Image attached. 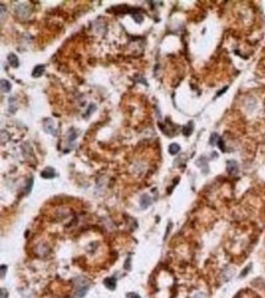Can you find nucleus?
Here are the masks:
<instances>
[{
  "mask_svg": "<svg viewBox=\"0 0 265 298\" xmlns=\"http://www.w3.org/2000/svg\"><path fill=\"white\" fill-rule=\"evenodd\" d=\"M89 285L83 279H76V287H75V293L73 296L76 298H82L87 293Z\"/></svg>",
  "mask_w": 265,
  "mask_h": 298,
  "instance_id": "f257e3e1",
  "label": "nucleus"
},
{
  "mask_svg": "<svg viewBox=\"0 0 265 298\" xmlns=\"http://www.w3.org/2000/svg\"><path fill=\"white\" fill-rule=\"evenodd\" d=\"M44 127H45V129H47L49 133L56 134V129L54 128V122H53L50 119H45V120H44Z\"/></svg>",
  "mask_w": 265,
  "mask_h": 298,
  "instance_id": "f03ea898",
  "label": "nucleus"
},
{
  "mask_svg": "<svg viewBox=\"0 0 265 298\" xmlns=\"http://www.w3.org/2000/svg\"><path fill=\"white\" fill-rule=\"evenodd\" d=\"M227 170L231 173H236L238 171V164L235 160H228L227 161Z\"/></svg>",
  "mask_w": 265,
  "mask_h": 298,
  "instance_id": "7ed1b4c3",
  "label": "nucleus"
},
{
  "mask_svg": "<svg viewBox=\"0 0 265 298\" xmlns=\"http://www.w3.org/2000/svg\"><path fill=\"white\" fill-rule=\"evenodd\" d=\"M150 204H152V198H150L148 194H143V196H142V200H140V207H142L143 209H147Z\"/></svg>",
  "mask_w": 265,
  "mask_h": 298,
  "instance_id": "20e7f679",
  "label": "nucleus"
},
{
  "mask_svg": "<svg viewBox=\"0 0 265 298\" xmlns=\"http://www.w3.org/2000/svg\"><path fill=\"white\" fill-rule=\"evenodd\" d=\"M44 71H45V65H37V66L34 67V70H33L32 76H33V77H41L43 73H44Z\"/></svg>",
  "mask_w": 265,
  "mask_h": 298,
  "instance_id": "39448f33",
  "label": "nucleus"
},
{
  "mask_svg": "<svg viewBox=\"0 0 265 298\" xmlns=\"http://www.w3.org/2000/svg\"><path fill=\"white\" fill-rule=\"evenodd\" d=\"M42 177H44V178H53V177H55V171H54V169H52V168L44 169L42 172Z\"/></svg>",
  "mask_w": 265,
  "mask_h": 298,
  "instance_id": "423d86ee",
  "label": "nucleus"
},
{
  "mask_svg": "<svg viewBox=\"0 0 265 298\" xmlns=\"http://www.w3.org/2000/svg\"><path fill=\"white\" fill-rule=\"evenodd\" d=\"M11 90V83L6 80H1V92L2 93H9Z\"/></svg>",
  "mask_w": 265,
  "mask_h": 298,
  "instance_id": "0eeeda50",
  "label": "nucleus"
},
{
  "mask_svg": "<svg viewBox=\"0 0 265 298\" xmlns=\"http://www.w3.org/2000/svg\"><path fill=\"white\" fill-rule=\"evenodd\" d=\"M7 61H9V64L12 67H17L18 66V59H17V56L15 54H9L7 55Z\"/></svg>",
  "mask_w": 265,
  "mask_h": 298,
  "instance_id": "6e6552de",
  "label": "nucleus"
},
{
  "mask_svg": "<svg viewBox=\"0 0 265 298\" xmlns=\"http://www.w3.org/2000/svg\"><path fill=\"white\" fill-rule=\"evenodd\" d=\"M104 285L109 288V290H114L115 288V286H116V281H115V279L114 277H108V279H105L104 280Z\"/></svg>",
  "mask_w": 265,
  "mask_h": 298,
  "instance_id": "1a4fd4ad",
  "label": "nucleus"
},
{
  "mask_svg": "<svg viewBox=\"0 0 265 298\" xmlns=\"http://www.w3.org/2000/svg\"><path fill=\"white\" fill-rule=\"evenodd\" d=\"M180 150H181V147H180L177 143H172V144H170V147H169V152H170V154H172V155L177 154Z\"/></svg>",
  "mask_w": 265,
  "mask_h": 298,
  "instance_id": "9d476101",
  "label": "nucleus"
},
{
  "mask_svg": "<svg viewBox=\"0 0 265 298\" xmlns=\"http://www.w3.org/2000/svg\"><path fill=\"white\" fill-rule=\"evenodd\" d=\"M192 131H193V122L189 121V122L183 127V134H184V136H189V134L192 133Z\"/></svg>",
  "mask_w": 265,
  "mask_h": 298,
  "instance_id": "9b49d317",
  "label": "nucleus"
},
{
  "mask_svg": "<svg viewBox=\"0 0 265 298\" xmlns=\"http://www.w3.org/2000/svg\"><path fill=\"white\" fill-rule=\"evenodd\" d=\"M132 16H133V18H135L136 23H140V22L143 21V15H140V14H133Z\"/></svg>",
  "mask_w": 265,
  "mask_h": 298,
  "instance_id": "f8f14e48",
  "label": "nucleus"
},
{
  "mask_svg": "<svg viewBox=\"0 0 265 298\" xmlns=\"http://www.w3.org/2000/svg\"><path fill=\"white\" fill-rule=\"evenodd\" d=\"M219 138H220V137H219V134H218V133H213V134H211V137H210V143H211V144H214V143H215V141H216V139H219Z\"/></svg>",
  "mask_w": 265,
  "mask_h": 298,
  "instance_id": "ddd939ff",
  "label": "nucleus"
},
{
  "mask_svg": "<svg viewBox=\"0 0 265 298\" xmlns=\"http://www.w3.org/2000/svg\"><path fill=\"white\" fill-rule=\"evenodd\" d=\"M218 144H219V147H220V149L223 150V152H225L226 149H225V145H223V139L221 138H219L218 139Z\"/></svg>",
  "mask_w": 265,
  "mask_h": 298,
  "instance_id": "4468645a",
  "label": "nucleus"
},
{
  "mask_svg": "<svg viewBox=\"0 0 265 298\" xmlns=\"http://www.w3.org/2000/svg\"><path fill=\"white\" fill-rule=\"evenodd\" d=\"M32 185H33V180L31 178V180H29V182H28L27 188H26V189H27V192H26V193H29V191H31V188H32Z\"/></svg>",
  "mask_w": 265,
  "mask_h": 298,
  "instance_id": "2eb2a0df",
  "label": "nucleus"
},
{
  "mask_svg": "<svg viewBox=\"0 0 265 298\" xmlns=\"http://www.w3.org/2000/svg\"><path fill=\"white\" fill-rule=\"evenodd\" d=\"M5 270H6V266H5V265H1V279L5 277Z\"/></svg>",
  "mask_w": 265,
  "mask_h": 298,
  "instance_id": "dca6fc26",
  "label": "nucleus"
},
{
  "mask_svg": "<svg viewBox=\"0 0 265 298\" xmlns=\"http://www.w3.org/2000/svg\"><path fill=\"white\" fill-rule=\"evenodd\" d=\"M6 297H7V292H6L5 288L2 287V288H1V298H6Z\"/></svg>",
  "mask_w": 265,
  "mask_h": 298,
  "instance_id": "f3484780",
  "label": "nucleus"
},
{
  "mask_svg": "<svg viewBox=\"0 0 265 298\" xmlns=\"http://www.w3.org/2000/svg\"><path fill=\"white\" fill-rule=\"evenodd\" d=\"M227 88H228V87H225V88H223L221 90H219V92H218V94H216V97H220L221 94H223V92H226V90H227Z\"/></svg>",
  "mask_w": 265,
  "mask_h": 298,
  "instance_id": "a211bd4d",
  "label": "nucleus"
},
{
  "mask_svg": "<svg viewBox=\"0 0 265 298\" xmlns=\"http://www.w3.org/2000/svg\"><path fill=\"white\" fill-rule=\"evenodd\" d=\"M251 266H252V265H248V266H247V268L244 269V271H242V274H241V276H244V275H246V274H247V272H248V271L251 270Z\"/></svg>",
  "mask_w": 265,
  "mask_h": 298,
  "instance_id": "6ab92c4d",
  "label": "nucleus"
},
{
  "mask_svg": "<svg viewBox=\"0 0 265 298\" xmlns=\"http://www.w3.org/2000/svg\"><path fill=\"white\" fill-rule=\"evenodd\" d=\"M127 297H128V298H140V296L137 295V293H128V295H127Z\"/></svg>",
  "mask_w": 265,
  "mask_h": 298,
  "instance_id": "aec40b11",
  "label": "nucleus"
},
{
  "mask_svg": "<svg viewBox=\"0 0 265 298\" xmlns=\"http://www.w3.org/2000/svg\"><path fill=\"white\" fill-rule=\"evenodd\" d=\"M205 296H204V293H197V295H194L193 297H191V298H204Z\"/></svg>",
  "mask_w": 265,
  "mask_h": 298,
  "instance_id": "412c9836",
  "label": "nucleus"
},
{
  "mask_svg": "<svg viewBox=\"0 0 265 298\" xmlns=\"http://www.w3.org/2000/svg\"><path fill=\"white\" fill-rule=\"evenodd\" d=\"M130 261H131V259L128 258V259H127V261H126V268H127V269H130Z\"/></svg>",
  "mask_w": 265,
  "mask_h": 298,
  "instance_id": "4be33fe9",
  "label": "nucleus"
}]
</instances>
